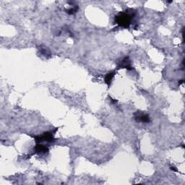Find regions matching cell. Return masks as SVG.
I'll return each instance as SVG.
<instances>
[{"label":"cell","instance_id":"cell-1","mask_svg":"<svg viewBox=\"0 0 185 185\" xmlns=\"http://www.w3.org/2000/svg\"><path fill=\"white\" fill-rule=\"evenodd\" d=\"M135 16V12L132 10L130 12L129 10L119 13L115 17V23L121 28H127L131 25L132 19Z\"/></svg>","mask_w":185,"mask_h":185},{"label":"cell","instance_id":"cell-2","mask_svg":"<svg viewBox=\"0 0 185 185\" xmlns=\"http://www.w3.org/2000/svg\"><path fill=\"white\" fill-rule=\"evenodd\" d=\"M54 134L52 131L51 132H44V134L38 135V136H36L35 140L36 143H41V142H49V143H51L54 140Z\"/></svg>","mask_w":185,"mask_h":185},{"label":"cell","instance_id":"cell-3","mask_svg":"<svg viewBox=\"0 0 185 185\" xmlns=\"http://www.w3.org/2000/svg\"><path fill=\"white\" fill-rule=\"evenodd\" d=\"M134 119L137 122L149 123L150 121V116L148 114L141 111H138L135 113Z\"/></svg>","mask_w":185,"mask_h":185},{"label":"cell","instance_id":"cell-4","mask_svg":"<svg viewBox=\"0 0 185 185\" xmlns=\"http://www.w3.org/2000/svg\"><path fill=\"white\" fill-rule=\"evenodd\" d=\"M118 64H119V68H125L128 70H131L132 69L131 67V61H130V58L128 56H126L124 59H121V61Z\"/></svg>","mask_w":185,"mask_h":185},{"label":"cell","instance_id":"cell-5","mask_svg":"<svg viewBox=\"0 0 185 185\" xmlns=\"http://www.w3.org/2000/svg\"><path fill=\"white\" fill-rule=\"evenodd\" d=\"M34 151H35L36 153L38 154L46 153L49 151V148H48V147H46V145L37 144V145L35 147V148H34Z\"/></svg>","mask_w":185,"mask_h":185},{"label":"cell","instance_id":"cell-6","mask_svg":"<svg viewBox=\"0 0 185 185\" xmlns=\"http://www.w3.org/2000/svg\"><path fill=\"white\" fill-rule=\"evenodd\" d=\"M114 75H115V73H114V72L109 73H107V75H106L104 80H105V83H107V85H109V86L111 85V81H112L113 78H114Z\"/></svg>","mask_w":185,"mask_h":185},{"label":"cell","instance_id":"cell-7","mask_svg":"<svg viewBox=\"0 0 185 185\" xmlns=\"http://www.w3.org/2000/svg\"><path fill=\"white\" fill-rule=\"evenodd\" d=\"M40 52L42 55H44L46 57H49L51 56V53L50 51H49V49L46 47H43V46H41L40 47Z\"/></svg>","mask_w":185,"mask_h":185},{"label":"cell","instance_id":"cell-8","mask_svg":"<svg viewBox=\"0 0 185 185\" xmlns=\"http://www.w3.org/2000/svg\"><path fill=\"white\" fill-rule=\"evenodd\" d=\"M78 5H74V6H73V7L70 8V9L67 10L66 11H67V13H68V14L74 15V14H75V13H77V12H78Z\"/></svg>","mask_w":185,"mask_h":185},{"label":"cell","instance_id":"cell-9","mask_svg":"<svg viewBox=\"0 0 185 185\" xmlns=\"http://www.w3.org/2000/svg\"><path fill=\"white\" fill-rule=\"evenodd\" d=\"M171 170L174 171H177V169H176L175 166H171Z\"/></svg>","mask_w":185,"mask_h":185}]
</instances>
